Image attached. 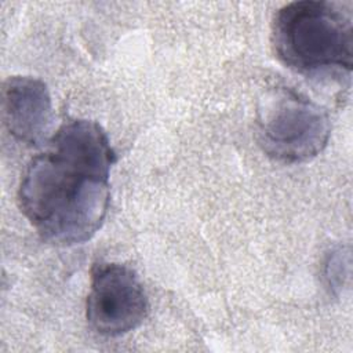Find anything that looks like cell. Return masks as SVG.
I'll return each mask as SVG.
<instances>
[{
  "label": "cell",
  "mask_w": 353,
  "mask_h": 353,
  "mask_svg": "<svg viewBox=\"0 0 353 353\" xmlns=\"http://www.w3.org/2000/svg\"><path fill=\"white\" fill-rule=\"evenodd\" d=\"M149 299L137 274L121 263H98L91 272L85 319L105 336H120L146 319Z\"/></svg>",
  "instance_id": "277c9868"
},
{
  "label": "cell",
  "mask_w": 353,
  "mask_h": 353,
  "mask_svg": "<svg viewBox=\"0 0 353 353\" xmlns=\"http://www.w3.org/2000/svg\"><path fill=\"white\" fill-rule=\"evenodd\" d=\"M3 121L19 142L40 146L51 132L54 109L44 81L29 76H12L1 88Z\"/></svg>",
  "instance_id": "5b68a950"
},
{
  "label": "cell",
  "mask_w": 353,
  "mask_h": 353,
  "mask_svg": "<svg viewBox=\"0 0 353 353\" xmlns=\"http://www.w3.org/2000/svg\"><path fill=\"white\" fill-rule=\"evenodd\" d=\"M330 134L327 110L292 88H276L261 102L256 141L276 161L296 164L314 159L327 146Z\"/></svg>",
  "instance_id": "3957f363"
},
{
  "label": "cell",
  "mask_w": 353,
  "mask_h": 353,
  "mask_svg": "<svg viewBox=\"0 0 353 353\" xmlns=\"http://www.w3.org/2000/svg\"><path fill=\"white\" fill-rule=\"evenodd\" d=\"M272 43L279 59L295 72L352 70V15L338 4L302 0L283 6L273 17Z\"/></svg>",
  "instance_id": "7a4b0ae2"
},
{
  "label": "cell",
  "mask_w": 353,
  "mask_h": 353,
  "mask_svg": "<svg viewBox=\"0 0 353 353\" xmlns=\"http://www.w3.org/2000/svg\"><path fill=\"white\" fill-rule=\"evenodd\" d=\"M114 163L109 137L97 121L76 119L57 130L28 164L18 189L19 208L43 241L81 244L102 228Z\"/></svg>",
  "instance_id": "6da1fadb"
}]
</instances>
